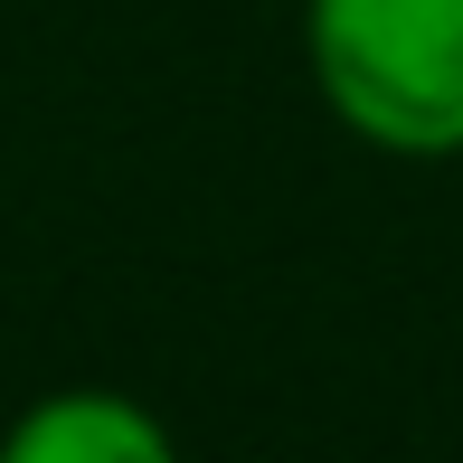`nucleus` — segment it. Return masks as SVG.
Listing matches in <instances>:
<instances>
[{
  "mask_svg": "<svg viewBox=\"0 0 463 463\" xmlns=\"http://www.w3.org/2000/svg\"><path fill=\"white\" fill-rule=\"evenodd\" d=\"M303 76L388 161L463 152V0H303Z\"/></svg>",
  "mask_w": 463,
  "mask_h": 463,
  "instance_id": "f257e3e1",
  "label": "nucleus"
},
{
  "mask_svg": "<svg viewBox=\"0 0 463 463\" xmlns=\"http://www.w3.org/2000/svg\"><path fill=\"white\" fill-rule=\"evenodd\" d=\"M0 463H180V435L133 388H48L0 426Z\"/></svg>",
  "mask_w": 463,
  "mask_h": 463,
  "instance_id": "f03ea898",
  "label": "nucleus"
}]
</instances>
